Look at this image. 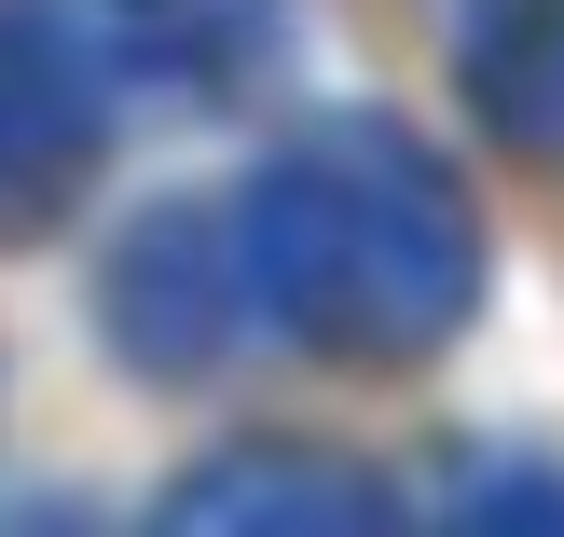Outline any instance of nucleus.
Wrapping results in <instances>:
<instances>
[{"instance_id": "0eeeda50", "label": "nucleus", "mask_w": 564, "mask_h": 537, "mask_svg": "<svg viewBox=\"0 0 564 537\" xmlns=\"http://www.w3.org/2000/svg\"><path fill=\"white\" fill-rule=\"evenodd\" d=\"M455 524H564V469L538 455H455V496H441Z\"/></svg>"}, {"instance_id": "7ed1b4c3", "label": "nucleus", "mask_w": 564, "mask_h": 537, "mask_svg": "<svg viewBox=\"0 0 564 537\" xmlns=\"http://www.w3.org/2000/svg\"><path fill=\"white\" fill-rule=\"evenodd\" d=\"M97 180V69L55 0H0V235H42Z\"/></svg>"}, {"instance_id": "f257e3e1", "label": "nucleus", "mask_w": 564, "mask_h": 537, "mask_svg": "<svg viewBox=\"0 0 564 537\" xmlns=\"http://www.w3.org/2000/svg\"><path fill=\"white\" fill-rule=\"evenodd\" d=\"M235 276L248 318H275L317 358H427L482 303V221L455 165L400 125H317L235 193Z\"/></svg>"}, {"instance_id": "20e7f679", "label": "nucleus", "mask_w": 564, "mask_h": 537, "mask_svg": "<svg viewBox=\"0 0 564 537\" xmlns=\"http://www.w3.org/2000/svg\"><path fill=\"white\" fill-rule=\"evenodd\" d=\"M235 331H248L235 221H220V207H165V221H138L124 262H110V345H124L138 373H207Z\"/></svg>"}, {"instance_id": "423d86ee", "label": "nucleus", "mask_w": 564, "mask_h": 537, "mask_svg": "<svg viewBox=\"0 0 564 537\" xmlns=\"http://www.w3.org/2000/svg\"><path fill=\"white\" fill-rule=\"evenodd\" d=\"M468 110L564 165V0H468Z\"/></svg>"}, {"instance_id": "39448f33", "label": "nucleus", "mask_w": 564, "mask_h": 537, "mask_svg": "<svg viewBox=\"0 0 564 537\" xmlns=\"http://www.w3.org/2000/svg\"><path fill=\"white\" fill-rule=\"evenodd\" d=\"M386 511L400 496L372 469H345V455H220V469H193L165 496V524H193V537H235V524H386Z\"/></svg>"}, {"instance_id": "f03ea898", "label": "nucleus", "mask_w": 564, "mask_h": 537, "mask_svg": "<svg viewBox=\"0 0 564 537\" xmlns=\"http://www.w3.org/2000/svg\"><path fill=\"white\" fill-rule=\"evenodd\" d=\"M83 69L165 110H220L290 55V0H55Z\"/></svg>"}]
</instances>
